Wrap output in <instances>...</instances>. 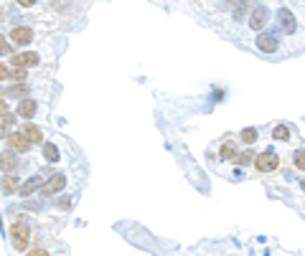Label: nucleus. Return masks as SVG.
<instances>
[{
	"instance_id": "f257e3e1",
	"label": "nucleus",
	"mask_w": 305,
	"mask_h": 256,
	"mask_svg": "<svg viewBox=\"0 0 305 256\" xmlns=\"http://www.w3.org/2000/svg\"><path fill=\"white\" fill-rule=\"evenodd\" d=\"M11 241L18 251H26L28 248V241H31V223L28 221H16L11 226Z\"/></svg>"
},
{
	"instance_id": "f03ea898",
	"label": "nucleus",
	"mask_w": 305,
	"mask_h": 256,
	"mask_svg": "<svg viewBox=\"0 0 305 256\" xmlns=\"http://www.w3.org/2000/svg\"><path fill=\"white\" fill-rule=\"evenodd\" d=\"M254 167L259 170V173H275V170L280 167V157H277V152H272V150L259 152L257 160H254Z\"/></svg>"
},
{
	"instance_id": "7ed1b4c3",
	"label": "nucleus",
	"mask_w": 305,
	"mask_h": 256,
	"mask_svg": "<svg viewBox=\"0 0 305 256\" xmlns=\"http://www.w3.org/2000/svg\"><path fill=\"white\" fill-rule=\"evenodd\" d=\"M66 188V175H54V178H49L46 183H44V188H41V195L44 198H51V195H56V193H61Z\"/></svg>"
},
{
	"instance_id": "20e7f679",
	"label": "nucleus",
	"mask_w": 305,
	"mask_h": 256,
	"mask_svg": "<svg viewBox=\"0 0 305 256\" xmlns=\"http://www.w3.org/2000/svg\"><path fill=\"white\" fill-rule=\"evenodd\" d=\"M254 44H257V49H259L262 54H275V51H277V38H275L272 33H259V36L254 38Z\"/></svg>"
},
{
	"instance_id": "39448f33",
	"label": "nucleus",
	"mask_w": 305,
	"mask_h": 256,
	"mask_svg": "<svg viewBox=\"0 0 305 256\" xmlns=\"http://www.w3.org/2000/svg\"><path fill=\"white\" fill-rule=\"evenodd\" d=\"M11 41L18 46H28L33 41V31L28 26H16V28H11Z\"/></svg>"
},
{
	"instance_id": "423d86ee",
	"label": "nucleus",
	"mask_w": 305,
	"mask_h": 256,
	"mask_svg": "<svg viewBox=\"0 0 305 256\" xmlns=\"http://www.w3.org/2000/svg\"><path fill=\"white\" fill-rule=\"evenodd\" d=\"M8 145H11L13 152H21V155L31 150V142H28V137H26L23 132H13V135L8 137Z\"/></svg>"
},
{
	"instance_id": "0eeeda50",
	"label": "nucleus",
	"mask_w": 305,
	"mask_h": 256,
	"mask_svg": "<svg viewBox=\"0 0 305 256\" xmlns=\"http://www.w3.org/2000/svg\"><path fill=\"white\" fill-rule=\"evenodd\" d=\"M11 64H13L16 69L38 66V54H33V51H28V54H18V56H13V59H11Z\"/></svg>"
},
{
	"instance_id": "6e6552de",
	"label": "nucleus",
	"mask_w": 305,
	"mask_h": 256,
	"mask_svg": "<svg viewBox=\"0 0 305 256\" xmlns=\"http://www.w3.org/2000/svg\"><path fill=\"white\" fill-rule=\"evenodd\" d=\"M267 21H270V13H267V8H254L252 11V16H249V26L254 28V31H259V28H264L267 26Z\"/></svg>"
},
{
	"instance_id": "1a4fd4ad",
	"label": "nucleus",
	"mask_w": 305,
	"mask_h": 256,
	"mask_svg": "<svg viewBox=\"0 0 305 256\" xmlns=\"http://www.w3.org/2000/svg\"><path fill=\"white\" fill-rule=\"evenodd\" d=\"M23 135L28 137V142H31V145H41V142H44V132H41V127H36V124H31V122H26V124H23Z\"/></svg>"
},
{
	"instance_id": "9d476101",
	"label": "nucleus",
	"mask_w": 305,
	"mask_h": 256,
	"mask_svg": "<svg viewBox=\"0 0 305 256\" xmlns=\"http://www.w3.org/2000/svg\"><path fill=\"white\" fill-rule=\"evenodd\" d=\"M36 109H38V104H36V99H31V97H26V99H21V107H18V114H21L23 119H33V114H36Z\"/></svg>"
},
{
	"instance_id": "9b49d317",
	"label": "nucleus",
	"mask_w": 305,
	"mask_h": 256,
	"mask_svg": "<svg viewBox=\"0 0 305 256\" xmlns=\"http://www.w3.org/2000/svg\"><path fill=\"white\" fill-rule=\"evenodd\" d=\"M41 188H44V180H41V178L36 175V178H31V180H26V183L21 185V195H23V198H28L31 193H36V190H41Z\"/></svg>"
},
{
	"instance_id": "f8f14e48",
	"label": "nucleus",
	"mask_w": 305,
	"mask_h": 256,
	"mask_svg": "<svg viewBox=\"0 0 305 256\" xmlns=\"http://www.w3.org/2000/svg\"><path fill=\"white\" fill-rule=\"evenodd\" d=\"M221 157H224V160H229V162H237L239 152H237V145H234L232 140H226V142L221 145Z\"/></svg>"
},
{
	"instance_id": "ddd939ff",
	"label": "nucleus",
	"mask_w": 305,
	"mask_h": 256,
	"mask_svg": "<svg viewBox=\"0 0 305 256\" xmlns=\"http://www.w3.org/2000/svg\"><path fill=\"white\" fill-rule=\"evenodd\" d=\"M280 23H282V31L285 33H295V18H292V13L287 8L280 11Z\"/></svg>"
},
{
	"instance_id": "4468645a",
	"label": "nucleus",
	"mask_w": 305,
	"mask_h": 256,
	"mask_svg": "<svg viewBox=\"0 0 305 256\" xmlns=\"http://www.w3.org/2000/svg\"><path fill=\"white\" fill-rule=\"evenodd\" d=\"M3 193L11 195V193H21V183L16 175H3Z\"/></svg>"
},
{
	"instance_id": "2eb2a0df",
	"label": "nucleus",
	"mask_w": 305,
	"mask_h": 256,
	"mask_svg": "<svg viewBox=\"0 0 305 256\" xmlns=\"http://www.w3.org/2000/svg\"><path fill=\"white\" fill-rule=\"evenodd\" d=\"M44 157L49 160V162H59V147L54 145V142H44Z\"/></svg>"
},
{
	"instance_id": "dca6fc26",
	"label": "nucleus",
	"mask_w": 305,
	"mask_h": 256,
	"mask_svg": "<svg viewBox=\"0 0 305 256\" xmlns=\"http://www.w3.org/2000/svg\"><path fill=\"white\" fill-rule=\"evenodd\" d=\"M257 137H259V132L254 130V127H244V130L239 132V140H242V142H247V145H254V142H257Z\"/></svg>"
},
{
	"instance_id": "f3484780",
	"label": "nucleus",
	"mask_w": 305,
	"mask_h": 256,
	"mask_svg": "<svg viewBox=\"0 0 305 256\" xmlns=\"http://www.w3.org/2000/svg\"><path fill=\"white\" fill-rule=\"evenodd\" d=\"M272 140L287 142V140H290V130H287L285 124H275V127H272Z\"/></svg>"
},
{
	"instance_id": "a211bd4d",
	"label": "nucleus",
	"mask_w": 305,
	"mask_h": 256,
	"mask_svg": "<svg viewBox=\"0 0 305 256\" xmlns=\"http://www.w3.org/2000/svg\"><path fill=\"white\" fill-rule=\"evenodd\" d=\"M13 167H16V155H13V152H3V173L11 175Z\"/></svg>"
},
{
	"instance_id": "6ab92c4d",
	"label": "nucleus",
	"mask_w": 305,
	"mask_h": 256,
	"mask_svg": "<svg viewBox=\"0 0 305 256\" xmlns=\"http://www.w3.org/2000/svg\"><path fill=\"white\" fill-rule=\"evenodd\" d=\"M257 160V155L252 152V150H244V152H239V157H237V165H252Z\"/></svg>"
},
{
	"instance_id": "aec40b11",
	"label": "nucleus",
	"mask_w": 305,
	"mask_h": 256,
	"mask_svg": "<svg viewBox=\"0 0 305 256\" xmlns=\"http://www.w3.org/2000/svg\"><path fill=\"white\" fill-rule=\"evenodd\" d=\"M292 165L297 170H305V150H295L292 152Z\"/></svg>"
},
{
	"instance_id": "412c9836",
	"label": "nucleus",
	"mask_w": 305,
	"mask_h": 256,
	"mask_svg": "<svg viewBox=\"0 0 305 256\" xmlns=\"http://www.w3.org/2000/svg\"><path fill=\"white\" fill-rule=\"evenodd\" d=\"M28 97V87L26 84H21V87H16V89H11V92H6V97Z\"/></svg>"
},
{
	"instance_id": "4be33fe9",
	"label": "nucleus",
	"mask_w": 305,
	"mask_h": 256,
	"mask_svg": "<svg viewBox=\"0 0 305 256\" xmlns=\"http://www.w3.org/2000/svg\"><path fill=\"white\" fill-rule=\"evenodd\" d=\"M11 81L23 84V81H26V69H13V71H11Z\"/></svg>"
},
{
	"instance_id": "5701e85b",
	"label": "nucleus",
	"mask_w": 305,
	"mask_h": 256,
	"mask_svg": "<svg viewBox=\"0 0 305 256\" xmlns=\"http://www.w3.org/2000/svg\"><path fill=\"white\" fill-rule=\"evenodd\" d=\"M56 205H59V208H64V210H66V208H71V198H69V195H61V198H59V200H56Z\"/></svg>"
},
{
	"instance_id": "b1692460",
	"label": "nucleus",
	"mask_w": 305,
	"mask_h": 256,
	"mask_svg": "<svg viewBox=\"0 0 305 256\" xmlns=\"http://www.w3.org/2000/svg\"><path fill=\"white\" fill-rule=\"evenodd\" d=\"M26 256H51V253H49L46 248H31V251H28Z\"/></svg>"
},
{
	"instance_id": "393cba45",
	"label": "nucleus",
	"mask_w": 305,
	"mask_h": 256,
	"mask_svg": "<svg viewBox=\"0 0 305 256\" xmlns=\"http://www.w3.org/2000/svg\"><path fill=\"white\" fill-rule=\"evenodd\" d=\"M0 51H3V56H8L11 46H8V38H0Z\"/></svg>"
},
{
	"instance_id": "a878e982",
	"label": "nucleus",
	"mask_w": 305,
	"mask_h": 256,
	"mask_svg": "<svg viewBox=\"0 0 305 256\" xmlns=\"http://www.w3.org/2000/svg\"><path fill=\"white\" fill-rule=\"evenodd\" d=\"M0 76H3L6 81L11 79V71H8V66H6V64H3V66H0Z\"/></svg>"
},
{
	"instance_id": "bb28decb",
	"label": "nucleus",
	"mask_w": 305,
	"mask_h": 256,
	"mask_svg": "<svg viewBox=\"0 0 305 256\" xmlns=\"http://www.w3.org/2000/svg\"><path fill=\"white\" fill-rule=\"evenodd\" d=\"M33 3H36V0H18V6H21V8H31Z\"/></svg>"
},
{
	"instance_id": "cd10ccee",
	"label": "nucleus",
	"mask_w": 305,
	"mask_h": 256,
	"mask_svg": "<svg viewBox=\"0 0 305 256\" xmlns=\"http://www.w3.org/2000/svg\"><path fill=\"white\" fill-rule=\"evenodd\" d=\"M300 188H302V190H305V178H302V180H300Z\"/></svg>"
}]
</instances>
